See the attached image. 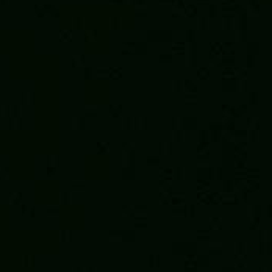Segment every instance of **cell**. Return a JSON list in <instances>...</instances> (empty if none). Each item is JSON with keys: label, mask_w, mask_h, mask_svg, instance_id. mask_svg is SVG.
<instances>
[{"label": "cell", "mask_w": 272, "mask_h": 272, "mask_svg": "<svg viewBox=\"0 0 272 272\" xmlns=\"http://www.w3.org/2000/svg\"><path fill=\"white\" fill-rule=\"evenodd\" d=\"M160 152L163 155H169L171 153V144L169 142H161L160 144Z\"/></svg>", "instance_id": "6da1fadb"}, {"label": "cell", "mask_w": 272, "mask_h": 272, "mask_svg": "<svg viewBox=\"0 0 272 272\" xmlns=\"http://www.w3.org/2000/svg\"><path fill=\"white\" fill-rule=\"evenodd\" d=\"M72 128L74 130H77V128H83V119H81V117H74V119H72Z\"/></svg>", "instance_id": "7a4b0ae2"}, {"label": "cell", "mask_w": 272, "mask_h": 272, "mask_svg": "<svg viewBox=\"0 0 272 272\" xmlns=\"http://www.w3.org/2000/svg\"><path fill=\"white\" fill-rule=\"evenodd\" d=\"M135 122L138 124V125H136V128H142V130H144V128L147 127V125H146V122H147L146 117H138V119H135Z\"/></svg>", "instance_id": "3957f363"}, {"label": "cell", "mask_w": 272, "mask_h": 272, "mask_svg": "<svg viewBox=\"0 0 272 272\" xmlns=\"http://www.w3.org/2000/svg\"><path fill=\"white\" fill-rule=\"evenodd\" d=\"M172 139H174L175 142H181L183 141V133H181L180 130H174V138Z\"/></svg>", "instance_id": "277c9868"}, {"label": "cell", "mask_w": 272, "mask_h": 272, "mask_svg": "<svg viewBox=\"0 0 272 272\" xmlns=\"http://www.w3.org/2000/svg\"><path fill=\"white\" fill-rule=\"evenodd\" d=\"M110 110H111V116H113V117H117V116L120 114L122 106H120V105H117V106H110Z\"/></svg>", "instance_id": "5b68a950"}, {"label": "cell", "mask_w": 272, "mask_h": 272, "mask_svg": "<svg viewBox=\"0 0 272 272\" xmlns=\"http://www.w3.org/2000/svg\"><path fill=\"white\" fill-rule=\"evenodd\" d=\"M131 122H133V119L131 117H125L124 119V125H122V128L127 130V128H131Z\"/></svg>", "instance_id": "8992f818"}, {"label": "cell", "mask_w": 272, "mask_h": 272, "mask_svg": "<svg viewBox=\"0 0 272 272\" xmlns=\"http://www.w3.org/2000/svg\"><path fill=\"white\" fill-rule=\"evenodd\" d=\"M249 127H250V128H252V127H255V130L258 128V119H256V117H255V119H253V117L249 119Z\"/></svg>", "instance_id": "52a82bcc"}, {"label": "cell", "mask_w": 272, "mask_h": 272, "mask_svg": "<svg viewBox=\"0 0 272 272\" xmlns=\"http://www.w3.org/2000/svg\"><path fill=\"white\" fill-rule=\"evenodd\" d=\"M147 161H149V164H158V163H160V158L158 156H149Z\"/></svg>", "instance_id": "ba28073f"}, {"label": "cell", "mask_w": 272, "mask_h": 272, "mask_svg": "<svg viewBox=\"0 0 272 272\" xmlns=\"http://www.w3.org/2000/svg\"><path fill=\"white\" fill-rule=\"evenodd\" d=\"M249 135H250V141H258V131L255 130V131H250V133H249Z\"/></svg>", "instance_id": "9c48e42d"}, {"label": "cell", "mask_w": 272, "mask_h": 272, "mask_svg": "<svg viewBox=\"0 0 272 272\" xmlns=\"http://www.w3.org/2000/svg\"><path fill=\"white\" fill-rule=\"evenodd\" d=\"M122 147H125V150H133V144H127V142H124L122 144Z\"/></svg>", "instance_id": "30bf717a"}, {"label": "cell", "mask_w": 272, "mask_h": 272, "mask_svg": "<svg viewBox=\"0 0 272 272\" xmlns=\"http://www.w3.org/2000/svg\"><path fill=\"white\" fill-rule=\"evenodd\" d=\"M250 103H256V94H250Z\"/></svg>", "instance_id": "8fae6325"}, {"label": "cell", "mask_w": 272, "mask_h": 272, "mask_svg": "<svg viewBox=\"0 0 272 272\" xmlns=\"http://www.w3.org/2000/svg\"><path fill=\"white\" fill-rule=\"evenodd\" d=\"M180 89V83L178 81H174V91H178Z\"/></svg>", "instance_id": "7c38bea8"}]
</instances>
